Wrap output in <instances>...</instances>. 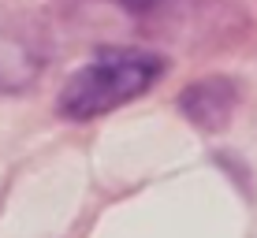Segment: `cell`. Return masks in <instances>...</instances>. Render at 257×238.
Returning a JSON list of instances; mask_svg holds the SVG:
<instances>
[{
  "instance_id": "6da1fadb",
  "label": "cell",
  "mask_w": 257,
  "mask_h": 238,
  "mask_svg": "<svg viewBox=\"0 0 257 238\" xmlns=\"http://www.w3.org/2000/svg\"><path fill=\"white\" fill-rule=\"evenodd\" d=\"M164 75V60L146 49H101L60 90V116L86 123L138 101Z\"/></svg>"
},
{
  "instance_id": "7a4b0ae2",
  "label": "cell",
  "mask_w": 257,
  "mask_h": 238,
  "mask_svg": "<svg viewBox=\"0 0 257 238\" xmlns=\"http://www.w3.org/2000/svg\"><path fill=\"white\" fill-rule=\"evenodd\" d=\"M238 101H242V90H238L235 78L205 75V78H194L179 93V112L190 119V127L205 130V134H216V130L231 127Z\"/></svg>"
},
{
  "instance_id": "3957f363",
  "label": "cell",
  "mask_w": 257,
  "mask_h": 238,
  "mask_svg": "<svg viewBox=\"0 0 257 238\" xmlns=\"http://www.w3.org/2000/svg\"><path fill=\"white\" fill-rule=\"evenodd\" d=\"M41 52L26 38L12 30H0V93H23L41 75Z\"/></svg>"
},
{
  "instance_id": "277c9868",
  "label": "cell",
  "mask_w": 257,
  "mask_h": 238,
  "mask_svg": "<svg viewBox=\"0 0 257 238\" xmlns=\"http://www.w3.org/2000/svg\"><path fill=\"white\" fill-rule=\"evenodd\" d=\"M119 4L127 8L138 23H161L164 15L179 4V0H119Z\"/></svg>"
}]
</instances>
